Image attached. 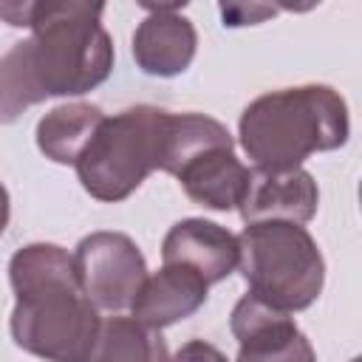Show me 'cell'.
Masks as SVG:
<instances>
[{
    "label": "cell",
    "instance_id": "5bb4252c",
    "mask_svg": "<svg viewBox=\"0 0 362 362\" xmlns=\"http://www.w3.org/2000/svg\"><path fill=\"white\" fill-rule=\"evenodd\" d=\"M215 147H235L232 133L212 116L204 113H170L161 130V156L158 170L175 175L189 158L215 150Z\"/></svg>",
    "mask_w": 362,
    "mask_h": 362
},
{
    "label": "cell",
    "instance_id": "277c9868",
    "mask_svg": "<svg viewBox=\"0 0 362 362\" xmlns=\"http://www.w3.org/2000/svg\"><path fill=\"white\" fill-rule=\"evenodd\" d=\"M238 269L249 294L280 311L308 308L325 283V260L300 223L257 221L238 235Z\"/></svg>",
    "mask_w": 362,
    "mask_h": 362
},
{
    "label": "cell",
    "instance_id": "52a82bcc",
    "mask_svg": "<svg viewBox=\"0 0 362 362\" xmlns=\"http://www.w3.org/2000/svg\"><path fill=\"white\" fill-rule=\"evenodd\" d=\"M229 331L240 345L235 362H317L314 348L294 317L252 294H243L235 303Z\"/></svg>",
    "mask_w": 362,
    "mask_h": 362
},
{
    "label": "cell",
    "instance_id": "8fae6325",
    "mask_svg": "<svg viewBox=\"0 0 362 362\" xmlns=\"http://www.w3.org/2000/svg\"><path fill=\"white\" fill-rule=\"evenodd\" d=\"M206 288L209 286L195 272L181 266H161L158 272L147 274L130 311L139 322L161 331L192 317L206 303Z\"/></svg>",
    "mask_w": 362,
    "mask_h": 362
},
{
    "label": "cell",
    "instance_id": "30bf717a",
    "mask_svg": "<svg viewBox=\"0 0 362 362\" xmlns=\"http://www.w3.org/2000/svg\"><path fill=\"white\" fill-rule=\"evenodd\" d=\"M161 263L195 272L206 286L238 269V235L204 218H184L170 226L161 243Z\"/></svg>",
    "mask_w": 362,
    "mask_h": 362
},
{
    "label": "cell",
    "instance_id": "7a4b0ae2",
    "mask_svg": "<svg viewBox=\"0 0 362 362\" xmlns=\"http://www.w3.org/2000/svg\"><path fill=\"white\" fill-rule=\"evenodd\" d=\"M8 280L17 348L45 362H88L102 320L79 286L74 255L57 243H28L11 255Z\"/></svg>",
    "mask_w": 362,
    "mask_h": 362
},
{
    "label": "cell",
    "instance_id": "9a60e30c",
    "mask_svg": "<svg viewBox=\"0 0 362 362\" xmlns=\"http://www.w3.org/2000/svg\"><path fill=\"white\" fill-rule=\"evenodd\" d=\"M88 362H170V351L161 331L116 314L102 320Z\"/></svg>",
    "mask_w": 362,
    "mask_h": 362
},
{
    "label": "cell",
    "instance_id": "6da1fadb",
    "mask_svg": "<svg viewBox=\"0 0 362 362\" xmlns=\"http://www.w3.org/2000/svg\"><path fill=\"white\" fill-rule=\"evenodd\" d=\"M102 11L105 3H31V37L0 57V124L51 96H82L110 76L113 40Z\"/></svg>",
    "mask_w": 362,
    "mask_h": 362
},
{
    "label": "cell",
    "instance_id": "7c38bea8",
    "mask_svg": "<svg viewBox=\"0 0 362 362\" xmlns=\"http://www.w3.org/2000/svg\"><path fill=\"white\" fill-rule=\"evenodd\" d=\"M175 178L184 187L189 201L215 212H229V209H238L243 201L249 167L240 164V158L235 156V147H215L189 158L175 173Z\"/></svg>",
    "mask_w": 362,
    "mask_h": 362
},
{
    "label": "cell",
    "instance_id": "4fadbf2b",
    "mask_svg": "<svg viewBox=\"0 0 362 362\" xmlns=\"http://www.w3.org/2000/svg\"><path fill=\"white\" fill-rule=\"evenodd\" d=\"M102 107L90 102H65L37 122V147L57 164H76L85 144L102 124Z\"/></svg>",
    "mask_w": 362,
    "mask_h": 362
},
{
    "label": "cell",
    "instance_id": "2e32d148",
    "mask_svg": "<svg viewBox=\"0 0 362 362\" xmlns=\"http://www.w3.org/2000/svg\"><path fill=\"white\" fill-rule=\"evenodd\" d=\"M272 14H274V6H263V3H221V17H223V25L229 28L255 25Z\"/></svg>",
    "mask_w": 362,
    "mask_h": 362
},
{
    "label": "cell",
    "instance_id": "8992f818",
    "mask_svg": "<svg viewBox=\"0 0 362 362\" xmlns=\"http://www.w3.org/2000/svg\"><path fill=\"white\" fill-rule=\"evenodd\" d=\"M74 266L82 291L96 308H130L147 280V263L124 232H90L76 243Z\"/></svg>",
    "mask_w": 362,
    "mask_h": 362
},
{
    "label": "cell",
    "instance_id": "ba28073f",
    "mask_svg": "<svg viewBox=\"0 0 362 362\" xmlns=\"http://www.w3.org/2000/svg\"><path fill=\"white\" fill-rule=\"evenodd\" d=\"M184 3H144L147 17L133 31V59L147 76H178L189 68L198 31L181 14Z\"/></svg>",
    "mask_w": 362,
    "mask_h": 362
},
{
    "label": "cell",
    "instance_id": "5b68a950",
    "mask_svg": "<svg viewBox=\"0 0 362 362\" xmlns=\"http://www.w3.org/2000/svg\"><path fill=\"white\" fill-rule=\"evenodd\" d=\"M164 119L167 110L153 105L105 116L74 164L82 189L105 204L130 198L147 175L158 170Z\"/></svg>",
    "mask_w": 362,
    "mask_h": 362
},
{
    "label": "cell",
    "instance_id": "9c48e42d",
    "mask_svg": "<svg viewBox=\"0 0 362 362\" xmlns=\"http://www.w3.org/2000/svg\"><path fill=\"white\" fill-rule=\"evenodd\" d=\"M317 204H320V189L308 170L252 167L238 212L243 223L288 221V223L303 226L317 215Z\"/></svg>",
    "mask_w": 362,
    "mask_h": 362
},
{
    "label": "cell",
    "instance_id": "3957f363",
    "mask_svg": "<svg viewBox=\"0 0 362 362\" xmlns=\"http://www.w3.org/2000/svg\"><path fill=\"white\" fill-rule=\"evenodd\" d=\"M255 167L291 170L314 153L339 150L351 136L348 105L331 85H297L252 99L238 122Z\"/></svg>",
    "mask_w": 362,
    "mask_h": 362
},
{
    "label": "cell",
    "instance_id": "e0dca14e",
    "mask_svg": "<svg viewBox=\"0 0 362 362\" xmlns=\"http://www.w3.org/2000/svg\"><path fill=\"white\" fill-rule=\"evenodd\" d=\"M170 362H229V359L215 345H209L204 339H189L170 356Z\"/></svg>",
    "mask_w": 362,
    "mask_h": 362
},
{
    "label": "cell",
    "instance_id": "ac0fdd59",
    "mask_svg": "<svg viewBox=\"0 0 362 362\" xmlns=\"http://www.w3.org/2000/svg\"><path fill=\"white\" fill-rule=\"evenodd\" d=\"M8 218H11V201H8V189L0 184V235L8 226Z\"/></svg>",
    "mask_w": 362,
    "mask_h": 362
}]
</instances>
